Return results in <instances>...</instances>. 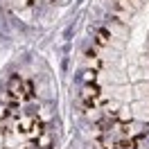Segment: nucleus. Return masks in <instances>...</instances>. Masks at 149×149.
<instances>
[{
    "mask_svg": "<svg viewBox=\"0 0 149 149\" xmlns=\"http://www.w3.org/2000/svg\"><path fill=\"white\" fill-rule=\"evenodd\" d=\"M41 149H50V133H45V131L41 136Z\"/></svg>",
    "mask_w": 149,
    "mask_h": 149,
    "instance_id": "5",
    "label": "nucleus"
},
{
    "mask_svg": "<svg viewBox=\"0 0 149 149\" xmlns=\"http://www.w3.org/2000/svg\"><path fill=\"white\" fill-rule=\"evenodd\" d=\"M23 100H34V84L29 79L23 81Z\"/></svg>",
    "mask_w": 149,
    "mask_h": 149,
    "instance_id": "4",
    "label": "nucleus"
},
{
    "mask_svg": "<svg viewBox=\"0 0 149 149\" xmlns=\"http://www.w3.org/2000/svg\"><path fill=\"white\" fill-rule=\"evenodd\" d=\"M23 81H25V79H20L18 74H11V77H9V88H7L9 93L18 95L20 100H23Z\"/></svg>",
    "mask_w": 149,
    "mask_h": 149,
    "instance_id": "1",
    "label": "nucleus"
},
{
    "mask_svg": "<svg viewBox=\"0 0 149 149\" xmlns=\"http://www.w3.org/2000/svg\"><path fill=\"white\" fill-rule=\"evenodd\" d=\"M95 79H97V70H86V81H88V84L93 81L95 84Z\"/></svg>",
    "mask_w": 149,
    "mask_h": 149,
    "instance_id": "6",
    "label": "nucleus"
},
{
    "mask_svg": "<svg viewBox=\"0 0 149 149\" xmlns=\"http://www.w3.org/2000/svg\"><path fill=\"white\" fill-rule=\"evenodd\" d=\"M7 111H9V109H7V104H0V118H5Z\"/></svg>",
    "mask_w": 149,
    "mask_h": 149,
    "instance_id": "8",
    "label": "nucleus"
},
{
    "mask_svg": "<svg viewBox=\"0 0 149 149\" xmlns=\"http://www.w3.org/2000/svg\"><path fill=\"white\" fill-rule=\"evenodd\" d=\"M97 97H100V88H97V86H86L84 88V93H81V100H84V102H88V100H97Z\"/></svg>",
    "mask_w": 149,
    "mask_h": 149,
    "instance_id": "3",
    "label": "nucleus"
},
{
    "mask_svg": "<svg viewBox=\"0 0 149 149\" xmlns=\"http://www.w3.org/2000/svg\"><path fill=\"white\" fill-rule=\"evenodd\" d=\"M43 127H45V124H43L41 120H34V122H32V127L27 129V138H29V140L41 138V136H43Z\"/></svg>",
    "mask_w": 149,
    "mask_h": 149,
    "instance_id": "2",
    "label": "nucleus"
},
{
    "mask_svg": "<svg viewBox=\"0 0 149 149\" xmlns=\"http://www.w3.org/2000/svg\"><path fill=\"white\" fill-rule=\"evenodd\" d=\"M95 43H97V45H100V47H104V45H106V43H109V38H106V36H102V34L97 32V36H95Z\"/></svg>",
    "mask_w": 149,
    "mask_h": 149,
    "instance_id": "7",
    "label": "nucleus"
}]
</instances>
